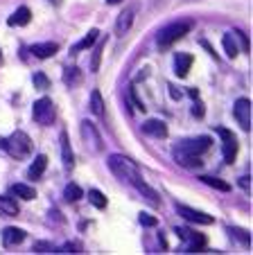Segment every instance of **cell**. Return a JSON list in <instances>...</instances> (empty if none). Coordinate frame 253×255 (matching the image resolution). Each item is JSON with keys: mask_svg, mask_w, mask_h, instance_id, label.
I'll return each instance as SVG.
<instances>
[{"mask_svg": "<svg viewBox=\"0 0 253 255\" xmlns=\"http://www.w3.org/2000/svg\"><path fill=\"white\" fill-rule=\"evenodd\" d=\"M210 142H213V140H210L208 135H199V138H195V140H181V142L174 147V158H177V163L183 165V167H201L204 160H201L199 156L210 149Z\"/></svg>", "mask_w": 253, "mask_h": 255, "instance_id": "6da1fadb", "label": "cell"}, {"mask_svg": "<svg viewBox=\"0 0 253 255\" xmlns=\"http://www.w3.org/2000/svg\"><path fill=\"white\" fill-rule=\"evenodd\" d=\"M0 149H5L14 158H25L32 151V140L25 131H14L9 138H0Z\"/></svg>", "mask_w": 253, "mask_h": 255, "instance_id": "7a4b0ae2", "label": "cell"}, {"mask_svg": "<svg viewBox=\"0 0 253 255\" xmlns=\"http://www.w3.org/2000/svg\"><path fill=\"white\" fill-rule=\"evenodd\" d=\"M109 167L120 181H127V183H134L136 178H140L138 165L131 158H127V156H120V154L109 156Z\"/></svg>", "mask_w": 253, "mask_h": 255, "instance_id": "3957f363", "label": "cell"}, {"mask_svg": "<svg viewBox=\"0 0 253 255\" xmlns=\"http://www.w3.org/2000/svg\"><path fill=\"white\" fill-rule=\"evenodd\" d=\"M192 27H195V23H192V20H179V23L167 25V27H163L161 32H158V36H156L158 45H161V48H170L174 41L183 39V36H186Z\"/></svg>", "mask_w": 253, "mask_h": 255, "instance_id": "277c9868", "label": "cell"}, {"mask_svg": "<svg viewBox=\"0 0 253 255\" xmlns=\"http://www.w3.org/2000/svg\"><path fill=\"white\" fill-rule=\"evenodd\" d=\"M32 118H34V122L41 125V127L52 125L54 122V104L50 102V97H41V100L34 102Z\"/></svg>", "mask_w": 253, "mask_h": 255, "instance_id": "5b68a950", "label": "cell"}, {"mask_svg": "<svg viewBox=\"0 0 253 255\" xmlns=\"http://www.w3.org/2000/svg\"><path fill=\"white\" fill-rule=\"evenodd\" d=\"M174 233H177L179 240H183V246H181L183 253H197V251H204V246H206L204 235L192 233V231H188V228H174Z\"/></svg>", "mask_w": 253, "mask_h": 255, "instance_id": "8992f818", "label": "cell"}, {"mask_svg": "<svg viewBox=\"0 0 253 255\" xmlns=\"http://www.w3.org/2000/svg\"><path fill=\"white\" fill-rule=\"evenodd\" d=\"M79 131H81V138H84V147H86L91 154H100L102 151V138H100V131L95 129V125L88 122V120H84L81 127H79Z\"/></svg>", "mask_w": 253, "mask_h": 255, "instance_id": "52a82bcc", "label": "cell"}, {"mask_svg": "<svg viewBox=\"0 0 253 255\" xmlns=\"http://www.w3.org/2000/svg\"><path fill=\"white\" fill-rule=\"evenodd\" d=\"M217 133L222 138V151H224V160L229 165L235 163V156H238V138H235L233 131L224 129V127H217Z\"/></svg>", "mask_w": 253, "mask_h": 255, "instance_id": "ba28073f", "label": "cell"}, {"mask_svg": "<svg viewBox=\"0 0 253 255\" xmlns=\"http://www.w3.org/2000/svg\"><path fill=\"white\" fill-rule=\"evenodd\" d=\"M233 116L238 120L240 129L242 131H251V100L249 97H240L233 106Z\"/></svg>", "mask_w": 253, "mask_h": 255, "instance_id": "9c48e42d", "label": "cell"}, {"mask_svg": "<svg viewBox=\"0 0 253 255\" xmlns=\"http://www.w3.org/2000/svg\"><path fill=\"white\" fill-rule=\"evenodd\" d=\"M136 11H138V5L124 9L122 14L118 16V20H115V34H118V36H124V34L131 29V25H134V20H136Z\"/></svg>", "mask_w": 253, "mask_h": 255, "instance_id": "30bf717a", "label": "cell"}, {"mask_svg": "<svg viewBox=\"0 0 253 255\" xmlns=\"http://www.w3.org/2000/svg\"><path fill=\"white\" fill-rule=\"evenodd\" d=\"M177 212H179L181 217H186L188 222H192V224H201V226H208V224L215 222V219H213L210 215L195 210V208H188V206H177Z\"/></svg>", "mask_w": 253, "mask_h": 255, "instance_id": "8fae6325", "label": "cell"}, {"mask_svg": "<svg viewBox=\"0 0 253 255\" xmlns=\"http://www.w3.org/2000/svg\"><path fill=\"white\" fill-rule=\"evenodd\" d=\"M131 185H134V188L138 190V192H140V197H143L145 201L149 203V206H154V208H158V206H161V197H158V194H156V190H152L147 183H145V181H143V176H140V178H136V181H134V183H131Z\"/></svg>", "mask_w": 253, "mask_h": 255, "instance_id": "7c38bea8", "label": "cell"}, {"mask_svg": "<svg viewBox=\"0 0 253 255\" xmlns=\"http://www.w3.org/2000/svg\"><path fill=\"white\" fill-rule=\"evenodd\" d=\"M29 52L34 54V57H38V59H50V57H54V54L59 52V45L57 43H34L32 48H29Z\"/></svg>", "mask_w": 253, "mask_h": 255, "instance_id": "4fadbf2b", "label": "cell"}, {"mask_svg": "<svg viewBox=\"0 0 253 255\" xmlns=\"http://www.w3.org/2000/svg\"><path fill=\"white\" fill-rule=\"evenodd\" d=\"M25 237H27V233L23 231V228H5L2 231V244L5 246H16L20 244V242H25Z\"/></svg>", "mask_w": 253, "mask_h": 255, "instance_id": "5bb4252c", "label": "cell"}, {"mask_svg": "<svg viewBox=\"0 0 253 255\" xmlns=\"http://www.w3.org/2000/svg\"><path fill=\"white\" fill-rule=\"evenodd\" d=\"M192 66V57L188 52H179L174 57V72H177V77H188V70Z\"/></svg>", "mask_w": 253, "mask_h": 255, "instance_id": "9a60e30c", "label": "cell"}, {"mask_svg": "<svg viewBox=\"0 0 253 255\" xmlns=\"http://www.w3.org/2000/svg\"><path fill=\"white\" fill-rule=\"evenodd\" d=\"M143 131L147 135H152V138H165L167 135V125L161 120H147L143 125Z\"/></svg>", "mask_w": 253, "mask_h": 255, "instance_id": "2e32d148", "label": "cell"}, {"mask_svg": "<svg viewBox=\"0 0 253 255\" xmlns=\"http://www.w3.org/2000/svg\"><path fill=\"white\" fill-rule=\"evenodd\" d=\"M61 158H63V167L66 169L75 167V156H72V147H70V140H68L66 131H61Z\"/></svg>", "mask_w": 253, "mask_h": 255, "instance_id": "e0dca14e", "label": "cell"}, {"mask_svg": "<svg viewBox=\"0 0 253 255\" xmlns=\"http://www.w3.org/2000/svg\"><path fill=\"white\" fill-rule=\"evenodd\" d=\"M45 167H48V156H45V154H38L36 158H34L32 167H29V172H27L29 178H32V181H38V178L43 176Z\"/></svg>", "mask_w": 253, "mask_h": 255, "instance_id": "ac0fdd59", "label": "cell"}, {"mask_svg": "<svg viewBox=\"0 0 253 255\" xmlns=\"http://www.w3.org/2000/svg\"><path fill=\"white\" fill-rule=\"evenodd\" d=\"M29 18H32V11H29L27 7H18V9L7 18V25H11V27H14V25H27Z\"/></svg>", "mask_w": 253, "mask_h": 255, "instance_id": "d6986e66", "label": "cell"}, {"mask_svg": "<svg viewBox=\"0 0 253 255\" xmlns=\"http://www.w3.org/2000/svg\"><path fill=\"white\" fill-rule=\"evenodd\" d=\"M0 215L2 217H16L18 215V203L11 197H2L0 194Z\"/></svg>", "mask_w": 253, "mask_h": 255, "instance_id": "ffe728a7", "label": "cell"}, {"mask_svg": "<svg viewBox=\"0 0 253 255\" xmlns=\"http://www.w3.org/2000/svg\"><path fill=\"white\" fill-rule=\"evenodd\" d=\"M14 197H20V199H25V201H32V199H36V192H34L29 185H25V183H16V185H11V190H9Z\"/></svg>", "mask_w": 253, "mask_h": 255, "instance_id": "44dd1931", "label": "cell"}, {"mask_svg": "<svg viewBox=\"0 0 253 255\" xmlns=\"http://www.w3.org/2000/svg\"><path fill=\"white\" fill-rule=\"evenodd\" d=\"M79 82H81V70H79V68L70 66V68H66V70H63V84H66L68 88L77 86Z\"/></svg>", "mask_w": 253, "mask_h": 255, "instance_id": "7402d4cb", "label": "cell"}, {"mask_svg": "<svg viewBox=\"0 0 253 255\" xmlns=\"http://www.w3.org/2000/svg\"><path fill=\"white\" fill-rule=\"evenodd\" d=\"M222 43H224V50H226V57L229 59H235L238 57V43H235V36H233V32H226L224 34V39H222Z\"/></svg>", "mask_w": 253, "mask_h": 255, "instance_id": "603a6c76", "label": "cell"}, {"mask_svg": "<svg viewBox=\"0 0 253 255\" xmlns=\"http://www.w3.org/2000/svg\"><path fill=\"white\" fill-rule=\"evenodd\" d=\"M97 36H100V29H91V32L84 36V39L79 41V43H75V48H72V52H79V50H86V48H91L93 43L97 41Z\"/></svg>", "mask_w": 253, "mask_h": 255, "instance_id": "cb8c5ba5", "label": "cell"}, {"mask_svg": "<svg viewBox=\"0 0 253 255\" xmlns=\"http://www.w3.org/2000/svg\"><path fill=\"white\" fill-rule=\"evenodd\" d=\"M91 111L95 113L97 118H104V102H102L100 91H93L91 93Z\"/></svg>", "mask_w": 253, "mask_h": 255, "instance_id": "d4e9b609", "label": "cell"}, {"mask_svg": "<svg viewBox=\"0 0 253 255\" xmlns=\"http://www.w3.org/2000/svg\"><path fill=\"white\" fill-rule=\"evenodd\" d=\"M86 199H88V201H91L95 208H100V210H104V208H106V203H109V201H106V197L100 192V190H88Z\"/></svg>", "mask_w": 253, "mask_h": 255, "instance_id": "484cf974", "label": "cell"}, {"mask_svg": "<svg viewBox=\"0 0 253 255\" xmlns=\"http://www.w3.org/2000/svg\"><path fill=\"white\" fill-rule=\"evenodd\" d=\"M104 45H106V36H104V39H100V36H97V45H95L93 61H91V70L93 72H97V68H100V57H102V52H104Z\"/></svg>", "mask_w": 253, "mask_h": 255, "instance_id": "4316f807", "label": "cell"}, {"mask_svg": "<svg viewBox=\"0 0 253 255\" xmlns=\"http://www.w3.org/2000/svg\"><path fill=\"white\" fill-rule=\"evenodd\" d=\"M201 181H204L206 185H210V188L222 190V192H229V190H231V185L226 183V181H222V178H215V176H201Z\"/></svg>", "mask_w": 253, "mask_h": 255, "instance_id": "83f0119b", "label": "cell"}, {"mask_svg": "<svg viewBox=\"0 0 253 255\" xmlns=\"http://www.w3.org/2000/svg\"><path fill=\"white\" fill-rule=\"evenodd\" d=\"M63 197H66V201L75 203V201H79V199L84 197V190H81L79 185L70 183V185H68V188H66V192H63Z\"/></svg>", "mask_w": 253, "mask_h": 255, "instance_id": "f1b7e54d", "label": "cell"}, {"mask_svg": "<svg viewBox=\"0 0 253 255\" xmlns=\"http://www.w3.org/2000/svg\"><path fill=\"white\" fill-rule=\"evenodd\" d=\"M229 233L233 237H238L240 242H242L244 246H251V235H249L247 231H242V228H233V226H229Z\"/></svg>", "mask_w": 253, "mask_h": 255, "instance_id": "f546056e", "label": "cell"}, {"mask_svg": "<svg viewBox=\"0 0 253 255\" xmlns=\"http://www.w3.org/2000/svg\"><path fill=\"white\" fill-rule=\"evenodd\" d=\"M233 36L240 41V45H242V52H251V43H249V39H247V34L244 32H240V29H233Z\"/></svg>", "mask_w": 253, "mask_h": 255, "instance_id": "4dcf8cb0", "label": "cell"}, {"mask_svg": "<svg viewBox=\"0 0 253 255\" xmlns=\"http://www.w3.org/2000/svg\"><path fill=\"white\" fill-rule=\"evenodd\" d=\"M34 86H36L38 91H45V88H50V79L45 77L43 72H36V75H34Z\"/></svg>", "mask_w": 253, "mask_h": 255, "instance_id": "1f68e13d", "label": "cell"}, {"mask_svg": "<svg viewBox=\"0 0 253 255\" xmlns=\"http://www.w3.org/2000/svg\"><path fill=\"white\" fill-rule=\"evenodd\" d=\"M138 219H140V224H143L145 228H152V226H156V217H152V215H147V212H140L138 215Z\"/></svg>", "mask_w": 253, "mask_h": 255, "instance_id": "d6a6232c", "label": "cell"}, {"mask_svg": "<svg viewBox=\"0 0 253 255\" xmlns=\"http://www.w3.org/2000/svg\"><path fill=\"white\" fill-rule=\"evenodd\" d=\"M54 253H81V246L79 244H66L61 249H54Z\"/></svg>", "mask_w": 253, "mask_h": 255, "instance_id": "836d02e7", "label": "cell"}, {"mask_svg": "<svg viewBox=\"0 0 253 255\" xmlns=\"http://www.w3.org/2000/svg\"><path fill=\"white\" fill-rule=\"evenodd\" d=\"M192 116H195V118H204V104H201V102H197V104L192 106Z\"/></svg>", "mask_w": 253, "mask_h": 255, "instance_id": "e575fe53", "label": "cell"}, {"mask_svg": "<svg viewBox=\"0 0 253 255\" xmlns=\"http://www.w3.org/2000/svg\"><path fill=\"white\" fill-rule=\"evenodd\" d=\"M240 185H242V190H251V176H242L240 178Z\"/></svg>", "mask_w": 253, "mask_h": 255, "instance_id": "d590c367", "label": "cell"}, {"mask_svg": "<svg viewBox=\"0 0 253 255\" xmlns=\"http://www.w3.org/2000/svg\"><path fill=\"white\" fill-rule=\"evenodd\" d=\"M170 97H172V100H179V97H181V91H177L174 86H170Z\"/></svg>", "mask_w": 253, "mask_h": 255, "instance_id": "8d00e7d4", "label": "cell"}, {"mask_svg": "<svg viewBox=\"0 0 253 255\" xmlns=\"http://www.w3.org/2000/svg\"><path fill=\"white\" fill-rule=\"evenodd\" d=\"M188 95H190L192 100H197V97H199V91H197V88H188Z\"/></svg>", "mask_w": 253, "mask_h": 255, "instance_id": "74e56055", "label": "cell"}, {"mask_svg": "<svg viewBox=\"0 0 253 255\" xmlns=\"http://www.w3.org/2000/svg\"><path fill=\"white\" fill-rule=\"evenodd\" d=\"M106 2H109V5H118L120 0H106Z\"/></svg>", "mask_w": 253, "mask_h": 255, "instance_id": "f35d334b", "label": "cell"}, {"mask_svg": "<svg viewBox=\"0 0 253 255\" xmlns=\"http://www.w3.org/2000/svg\"><path fill=\"white\" fill-rule=\"evenodd\" d=\"M0 57H2V54H0Z\"/></svg>", "mask_w": 253, "mask_h": 255, "instance_id": "ab89813d", "label": "cell"}]
</instances>
